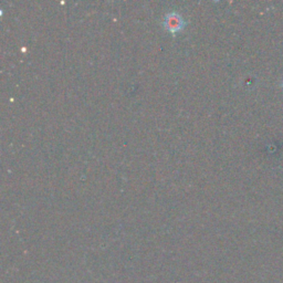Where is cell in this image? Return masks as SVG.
<instances>
[{
  "label": "cell",
  "mask_w": 283,
  "mask_h": 283,
  "mask_svg": "<svg viewBox=\"0 0 283 283\" xmlns=\"http://www.w3.org/2000/svg\"><path fill=\"white\" fill-rule=\"evenodd\" d=\"M282 88H283V82H282Z\"/></svg>",
  "instance_id": "obj_1"
}]
</instances>
